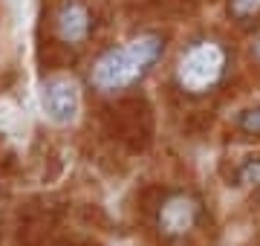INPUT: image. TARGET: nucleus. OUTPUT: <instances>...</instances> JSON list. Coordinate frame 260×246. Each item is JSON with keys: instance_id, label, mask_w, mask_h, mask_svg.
<instances>
[{"instance_id": "0eeeda50", "label": "nucleus", "mask_w": 260, "mask_h": 246, "mask_svg": "<svg viewBox=\"0 0 260 246\" xmlns=\"http://www.w3.org/2000/svg\"><path fill=\"white\" fill-rule=\"evenodd\" d=\"M237 128L243 133H249V136H260V107H251L246 113L237 119Z\"/></svg>"}, {"instance_id": "f03ea898", "label": "nucleus", "mask_w": 260, "mask_h": 246, "mask_svg": "<svg viewBox=\"0 0 260 246\" xmlns=\"http://www.w3.org/2000/svg\"><path fill=\"white\" fill-rule=\"evenodd\" d=\"M225 76V49L211 38L194 41L191 47L179 55L174 78L182 93L203 96L223 81Z\"/></svg>"}, {"instance_id": "1a4fd4ad", "label": "nucleus", "mask_w": 260, "mask_h": 246, "mask_svg": "<svg viewBox=\"0 0 260 246\" xmlns=\"http://www.w3.org/2000/svg\"><path fill=\"white\" fill-rule=\"evenodd\" d=\"M251 55H254V58L260 61V32L254 35V41H251Z\"/></svg>"}, {"instance_id": "20e7f679", "label": "nucleus", "mask_w": 260, "mask_h": 246, "mask_svg": "<svg viewBox=\"0 0 260 246\" xmlns=\"http://www.w3.org/2000/svg\"><path fill=\"white\" fill-rule=\"evenodd\" d=\"M200 220V203L191 194H171L159 206L156 226L165 237H182L197 226Z\"/></svg>"}, {"instance_id": "6e6552de", "label": "nucleus", "mask_w": 260, "mask_h": 246, "mask_svg": "<svg viewBox=\"0 0 260 246\" xmlns=\"http://www.w3.org/2000/svg\"><path fill=\"white\" fill-rule=\"evenodd\" d=\"M240 182L243 186H260V160H249L246 165L240 168Z\"/></svg>"}, {"instance_id": "39448f33", "label": "nucleus", "mask_w": 260, "mask_h": 246, "mask_svg": "<svg viewBox=\"0 0 260 246\" xmlns=\"http://www.w3.org/2000/svg\"><path fill=\"white\" fill-rule=\"evenodd\" d=\"M93 32V15L84 6L81 0H61V6L55 9V35L64 44L81 47L84 41Z\"/></svg>"}, {"instance_id": "7ed1b4c3", "label": "nucleus", "mask_w": 260, "mask_h": 246, "mask_svg": "<svg viewBox=\"0 0 260 246\" xmlns=\"http://www.w3.org/2000/svg\"><path fill=\"white\" fill-rule=\"evenodd\" d=\"M41 110L52 125H70L81 110L78 84L67 76H52L41 87Z\"/></svg>"}, {"instance_id": "f257e3e1", "label": "nucleus", "mask_w": 260, "mask_h": 246, "mask_svg": "<svg viewBox=\"0 0 260 246\" xmlns=\"http://www.w3.org/2000/svg\"><path fill=\"white\" fill-rule=\"evenodd\" d=\"M165 52V41L145 32L130 38L121 47H110L107 52L99 55V61L90 70V84L102 93H116V90H127L136 81L148 76L150 70L156 67V61Z\"/></svg>"}, {"instance_id": "423d86ee", "label": "nucleus", "mask_w": 260, "mask_h": 246, "mask_svg": "<svg viewBox=\"0 0 260 246\" xmlns=\"http://www.w3.org/2000/svg\"><path fill=\"white\" fill-rule=\"evenodd\" d=\"M229 12L237 20H251L260 15V0H229Z\"/></svg>"}]
</instances>
